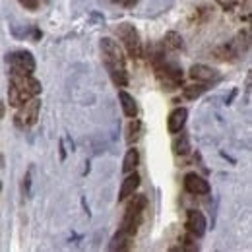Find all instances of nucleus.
Returning a JSON list of instances; mask_svg holds the SVG:
<instances>
[{
	"mask_svg": "<svg viewBox=\"0 0 252 252\" xmlns=\"http://www.w3.org/2000/svg\"><path fill=\"white\" fill-rule=\"evenodd\" d=\"M101 53H103V61H105V66H107L113 82L119 88H125L128 84V72H126V59L121 45L115 39L105 37L101 41Z\"/></svg>",
	"mask_w": 252,
	"mask_h": 252,
	"instance_id": "f257e3e1",
	"label": "nucleus"
},
{
	"mask_svg": "<svg viewBox=\"0 0 252 252\" xmlns=\"http://www.w3.org/2000/svg\"><path fill=\"white\" fill-rule=\"evenodd\" d=\"M41 94V82L35 80L32 74H12L10 90H8V103L12 107H20L28 99Z\"/></svg>",
	"mask_w": 252,
	"mask_h": 252,
	"instance_id": "f03ea898",
	"label": "nucleus"
},
{
	"mask_svg": "<svg viewBox=\"0 0 252 252\" xmlns=\"http://www.w3.org/2000/svg\"><path fill=\"white\" fill-rule=\"evenodd\" d=\"M132 196H134V194H132ZM146 208H148V198H146L144 194H136V196L132 198V202L126 206V214H125V218H123V223H121V229H119V231L125 233V235L134 237L136 231H138V227H140V223L144 220Z\"/></svg>",
	"mask_w": 252,
	"mask_h": 252,
	"instance_id": "7ed1b4c3",
	"label": "nucleus"
},
{
	"mask_svg": "<svg viewBox=\"0 0 252 252\" xmlns=\"http://www.w3.org/2000/svg\"><path fill=\"white\" fill-rule=\"evenodd\" d=\"M156 70H158V78L163 86H167V90H175L183 84V68L179 64L161 61L156 64Z\"/></svg>",
	"mask_w": 252,
	"mask_h": 252,
	"instance_id": "20e7f679",
	"label": "nucleus"
},
{
	"mask_svg": "<svg viewBox=\"0 0 252 252\" xmlns=\"http://www.w3.org/2000/svg\"><path fill=\"white\" fill-rule=\"evenodd\" d=\"M39 109H41V101L37 97H32L26 103H22L16 113V125L20 128H28V126L35 125V121L39 119Z\"/></svg>",
	"mask_w": 252,
	"mask_h": 252,
	"instance_id": "39448f33",
	"label": "nucleus"
},
{
	"mask_svg": "<svg viewBox=\"0 0 252 252\" xmlns=\"http://www.w3.org/2000/svg\"><path fill=\"white\" fill-rule=\"evenodd\" d=\"M6 63L10 64L12 74H32L35 70V59L28 51H16L6 57Z\"/></svg>",
	"mask_w": 252,
	"mask_h": 252,
	"instance_id": "423d86ee",
	"label": "nucleus"
},
{
	"mask_svg": "<svg viewBox=\"0 0 252 252\" xmlns=\"http://www.w3.org/2000/svg\"><path fill=\"white\" fill-rule=\"evenodd\" d=\"M119 37L125 41L126 51H128V55L132 59H140L142 57V41H140V35H138V32L130 24H123L119 28Z\"/></svg>",
	"mask_w": 252,
	"mask_h": 252,
	"instance_id": "0eeeda50",
	"label": "nucleus"
},
{
	"mask_svg": "<svg viewBox=\"0 0 252 252\" xmlns=\"http://www.w3.org/2000/svg\"><path fill=\"white\" fill-rule=\"evenodd\" d=\"M206 227H208V223H206L204 214L198 212V210H189V214H187V231H189L190 235L194 239L202 237L206 233Z\"/></svg>",
	"mask_w": 252,
	"mask_h": 252,
	"instance_id": "6e6552de",
	"label": "nucleus"
},
{
	"mask_svg": "<svg viewBox=\"0 0 252 252\" xmlns=\"http://www.w3.org/2000/svg\"><path fill=\"white\" fill-rule=\"evenodd\" d=\"M185 189L189 190L190 194H208L210 192V183L204 179V177H200V175H196V173H189L187 177H185Z\"/></svg>",
	"mask_w": 252,
	"mask_h": 252,
	"instance_id": "1a4fd4ad",
	"label": "nucleus"
},
{
	"mask_svg": "<svg viewBox=\"0 0 252 252\" xmlns=\"http://www.w3.org/2000/svg\"><path fill=\"white\" fill-rule=\"evenodd\" d=\"M187 117H189V111H187L185 107L175 109V111L169 115V121H167V128H169V132H171V134L181 132V130H183V126H185V123H187Z\"/></svg>",
	"mask_w": 252,
	"mask_h": 252,
	"instance_id": "9d476101",
	"label": "nucleus"
},
{
	"mask_svg": "<svg viewBox=\"0 0 252 252\" xmlns=\"http://www.w3.org/2000/svg\"><path fill=\"white\" fill-rule=\"evenodd\" d=\"M190 78L198 80V82H210V80H216L218 78V72L210 66H204V64H194L190 68Z\"/></svg>",
	"mask_w": 252,
	"mask_h": 252,
	"instance_id": "9b49d317",
	"label": "nucleus"
},
{
	"mask_svg": "<svg viewBox=\"0 0 252 252\" xmlns=\"http://www.w3.org/2000/svg\"><path fill=\"white\" fill-rule=\"evenodd\" d=\"M138 187H140V175L138 173L128 175L123 181V187H121V192H119V200H126L128 196H132Z\"/></svg>",
	"mask_w": 252,
	"mask_h": 252,
	"instance_id": "f8f14e48",
	"label": "nucleus"
},
{
	"mask_svg": "<svg viewBox=\"0 0 252 252\" xmlns=\"http://www.w3.org/2000/svg\"><path fill=\"white\" fill-rule=\"evenodd\" d=\"M119 101H121V105H123V111H125L126 117H136V113H138V107H136V101H134V97L130 94H126V92H119Z\"/></svg>",
	"mask_w": 252,
	"mask_h": 252,
	"instance_id": "ddd939ff",
	"label": "nucleus"
},
{
	"mask_svg": "<svg viewBox=\"0 0 252 252\" xmlns=\"http://www.w3.org/2000/svg\"><path fill=\"white\" fill-rule=\"evenodd\" d=\"M163 47L167 49V51H179V49H183V37L179 35V33L175 32H169L165 35V39H163Z\"/></svg>",
	"mask_w": 252,
	"mask_h": 252,
	"instance_id": "4468645a",
	"label": "nucleus"
},
{
	"mask_svg": "<svg viewBox=\"0 0 252 252\" xmlns=\"http://www.w3.org/2000/svg\"><path fill=\"white\" fill-rule=\"evenodd\" d=\"M130 235H125V233H121L119 231V235L113 239V243H111V251H128V249H132V243H130Z\"/></svg>",
	"mask_w": 252,
	"mask_h": 252,
	"instance_id": "2eb2a0df",
	"label": "nucleus"
},
{
	"mask_svg": "<svg viewBox=\"0 0 252 252\" xmlns=\"http://www.w3.org/2000/svg\"><path fill=\"white\" fill-rule=\"evenodd\" d=\"M138 161H140V154H138V150H128L125 161H123V171H125V173H132V171L136 169Z\"/></svg>",
	"mask_w": 252,
	"mask_h": 252,
	"instance_id": "dca6fc26",
	"label": "nucleus"
},
{
	"mask_svg": "<svg viewBox=\"0 0 252 252\" xmlns=\"http://www.w3.org/2000/svg\"><path fill=\"white\" fill-rule=\"evenodd\" d=\"M140 134H142V123L140 121H132L128 128H126V142L128 144H132V142H136L138 138H140Z\"/></svg>",
	"mask_w": 252,
	"mask_h": 252,
	"instance_id": "f3484780",
	"label": "nucleus"
},
{
	"mask_svg": "<svg viewBox=\"0 0 252 252\" xmlns=\"http://www.w3.org/2000/svg\"><path fill=\"white\" fill-rule=\"evenodd\" d=\"M173 148H175V154H189V150H190V146H189V138H177L175 140V144H173Z\"/></svg>",
	"mask_w": 252,
	"mask_h": 252,
	"instance_id": "a211bd4d",
	"label": "nucleus"
},
{
	"mask_svg": "<svg viewBox=\"0 0 252 252\" xmlns=\"http://www.w3.org/2000/svg\"><path fill=\"white\" fill-rule=\"evenodd\" d=\"M204 92H206L204 86H189V88H185V95H187L189 99H194V97L202 95Z\"/></svg>",
	"mask_w": 252,
	"mask_h": 252,
	"instance_id": "6ab92c4d",
	"label": "nucleus"
},
{
	"mask_svg": "<svg viewBox=\"0 0 252 252\" xmlns=\"http://www.w3.org/2000/svg\"><path fill=\"white\" fill-rule=\"evenodd\" d=\"M216 2L220 4L223 10H233V8H235V6H237L241 0H216Z\"/></svg>",
	"mask_w": 252,
	"mask_h": 252,
	"instance_id": "aec40b11",
	"label": "nucleus"
},
{
	"mask_svg": "<svg viewBox=\"0 0 252 252\" xmlns=\"http://www.w3.org/2000/svg\"><path fill=\"white\" fill-rule=\"evenodd\" d=\"M20 2H22L24 6H28L30 10H35V8L39 6V0H20Z\"/></svg>",
	"mask_w": 252,
	"mask_h": 252,
	"instance_id": "412c9836",
	"label": "nucleus"
},
{
	"mask_svg": "<svg viewBox=\"0 0 252 252\" xmlns=\"http://www.w3.org/2000/svg\"><path fill=\"white\" fill-rule=\"evenodd\" d=\"M115 2H119V4H123V6H132L136 0H115Z\"/></svg>",
	"mask_w": 252,
	"mask_h": 252,
	"instance_id": "4be33fe9",
	"label": "nucleus"
},
{
	"mask_svg": "<svg viewBox=\"0 0 252 252\" xmlns=\"http://www.w3.org/2000/svg\"><path fill=\"white\" fill-rule=\"evenodd\" d=\"M0 190H2V183H0Z\"/></svg>",
	"mask_w": 252,
	"mask_h": 252,
	"instance_id": "5701e85b",
	"label": "nucleus"
}]
</instances>
